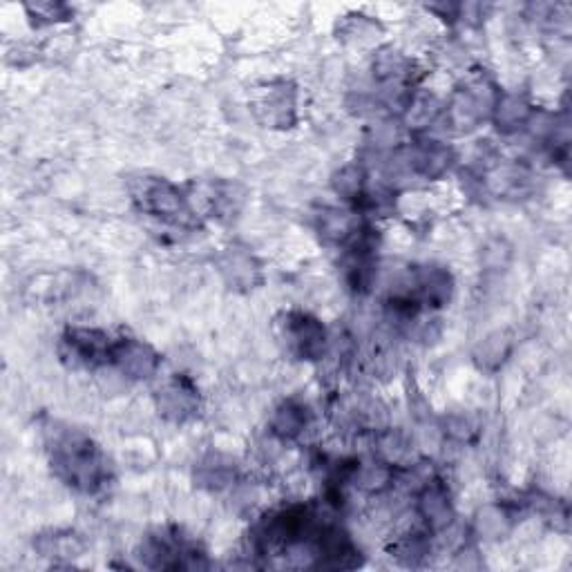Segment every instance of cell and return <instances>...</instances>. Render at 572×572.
<instances>
[{
	"mask_svg": "<svg viewBox=\"0 0 572 572\" xmlns=\"http://www.w3.org/2000/svg\"><path fill=\"white\" fill-rule=\"evenodd\" d=\"M110 365L117 367L123 376L143 380L159 369V354L137 338H119L114 340Z\"/></svg>",
	"mask_w": 572,
	"mask_h": 572,
	"instance_id": "cell-8",
	"label": "cell"
},
{
	"mask_svg": "<svg viewBox=\"0 0 572 572\" xmlns=\"http://www.w3.org/2000/svg\"><path fill=\"white\" fill-rule=\"evenodd\" d=\"M360 219L356 213L340 211V208H324L318 215V231L322 240L331 244H349L360 233Z\"/></svg>",
	"mask_w": 572,
	"mask_h": 572,
	"instance_id": "cell-11",
	"label": "cell"
},
{
	"mask_svg": "<svg viewBox=\"0 0 572 572\" xmlns=\"http://www.w3.org/2000/svg\"><path fill=\"white\" fill-rule=\"evenodd\" d=\"M418 512L425 519L429 530H445L454 519V510L450 497H447V490L441 483H427L425 490L421 492V499H418Z\"/></svg>",
	"mask_w": 572,
	"mask_h": 572,
	"instance_id": "cell-10",
	"label": "cell"
},
{
	"mask_svg": "<svg viewBox=\"0 0 572 572\" xmlns=\"http://www.w3.org/2000/svg\"><path fill=\"white\" fill-rule=\"evenodd\" d=\"M219 266H222L228 284L237 286V289H253L260 280V266L255 264L253 255L242 249H228L219 260Z\"/></svg>",
	"mask_w": 572,
	"mask_h": 572,
	"instance_id": "cell-12",
	"label": "cell"
},
{
	"mask_svg": "<svg viewBox=\"0 0 572 572\" xmlns=\"http://www.w3.org/2000/svg\"><path fill=\"white\" fill-rule=\"evenodd\" d=\"M429 541L423 535H407L392 546V557H396L400 564L405 566H418L429 555Z\"/></svg>",
	"mask_w": 572,
	"mask_h": 572,
	"instance_id": "cell-19",
	"label": "cell"
},
{
	"mask_svg": "<svg viewBox=\"0 0 572 572\" xmlns=\"http://www.w3.org/2000/svg\"><path fill=\"white\" fill-rule=\"evenodd\" d=\"M36 550L43 557H79L83 552V543L70 532H52V535H41L36 539Z\"/></svg>",
	"mask_w": 572,
	"mask_h": 572,
	"instance_id": "cell-16",
	"label": "cell"
},
{
	"mask_svg": "<svg viewBox=\"0 0 572 572\" xmlns=\"http://www.w3.org/2000/svg\"><path fill=\"white\" fill-rule=\"evenodd\" d=\"M114 340L101 329L72 327L61 336L59 354L74 369H97L110 365Z\"/></svg>",
	"mask_w": 572,
	"mask_h": 572,
	"instance_id": "cell-4",
	"label": "cell"
},
{
	"mask_svg": "<svg viewBox=\"0 0 572 572\" xmlns=\"http://www.w3.org/2000/svg\"><path fill=\"white\" fill-rule=\"evenodd\" d=\"M233 476H235L233 463L224 461L219 454H213V456H208L202 465H199L197 481H199V485H208V488L219 490L222 485L231 483Z\"/></svg>",
	"mask_w": 572,
	"mask_h": 572,
	"instance_id": "cell-18",
	"label": "cell"
},
{
	"mask_svg": "<svg viewBox=\"0 0 572 572\" xmlns=\"http://www.w3.org/2000/svg\"><path fill=\"white\" fill-rule=\"evenodd\" d=\"M159 414L173 423H186L199 412V392L186 376L168 378L157 392Z\"/></svg>",
	"mask_w": 572,
	"mask_h": 572,
	"instance_id": "cell-7",
	"label": "cell"
},
{
	"mask_svg": "<svg viewBox=\"0 0 572 572\" xmlns=\"http://www.w3.org/2000/svg\"><path fill=\"white\" fill-rule=\"evenodd\" d=\"M45 438L52 470L65 485L76 492L94 494L108 483V461L90 436L79 429L52 423L45 427Z\"/></svg>",
	"mask_w": 572,
	"mask_h": 572,
	"instance_id": "cell-1",
	"label": "cell"
},
{
	"mask_svg": "<svg viewBox=\"0 0 572 572\" xmlns=\"http://www.w3.org/2000/svg\"><path fill=\"white\" fill-rule=\"evenodd\" d=\"M494 119H497V126L501 132H514L526 126L532 117L530 103L517 97V94H499L497 106H494Z\"/></svg>",
	"mask_w": 572,
	"mask_h": 572,
	"instance_id": "cell-14",
	"label": "cell"
},
{
	"mask_svg": "<svg viewBox=\"0 0 572 572\" xmlns=\"http://www.w3.org/2000/svg\"><path fill=\"white\" fill-rule=\"evenodd\" d=\"M27 12H30L34 18H38V25L41 23H56V21H65L70 14V9L59 3H38V5H27Z\"/></svg>",
	"mask_w": 572,
	"mask_h": 572,
	"instance_id": "cell-20",
	"label": "cell"
},
{
	"mask_svg": "<svg viewBox=\"0 0 572 572\" xmlns=\"http://www.w3.org/2000/svg\"><path fill=\"white\" fill-rule=\"evenodd\" d=\"M503 345H505V340L501 336L497 338H490L488 342H485V347H483V360L488 362V360H499L505 351H503ZM503 360V358H501Z\"/></svg>",
	"mask_w": 572,
	"mask_h": 572,
	"instance_id": "cell-21",
	"label": "cell"
},
{
	"mask_svg": "<svg viewBox=\"0 0 572 572\" xmlns=\"http://www.w3.org/2000/svg\"><path fill=\"white\" fill-rule=\"evenodd\" d=\"M130 195L141 213L164 219L168 224L186 228L199 226L195 208L190 204V197L181 193L175 184H170L166 179L159 177L135 179L130 186Z\"/></svg>",
	"mask_w": 572,
	"mask_h": 572,
	"instance_id": "cell-2",
	"label": "cell"
},
{
	"mask_svg": "<svg viewBox=\"0 0 572 572\" xmlns=\"http://www.w3.org/2000/svg\"><path fill=\"white\" fill-rule=\"evenodd\" d=\"M309 423V414H307V407L295 403V400H286L278 409H275L273 414V434H278L284 441H291V438H298L304 427Z\"/></svg>",
	"mask_w": 572,
	"mask_h": 572,
	"instance_id": "cell-15",
	"label": "cell"
},
{
	"mask_svg": "<svg viewBox=\"0 0 572 572\" xmlns=\"http://www.w3.org/2000/svg\"><path fill=\"white\" fill-rule=\"evenodd\" d=\"M405 161L416 175L436 179L450 168L452 150L443 146L441 141H418L409 148V155Z\"/></svg>",
	"mask_w": 572,
	"mask_h": 572,
	"instance_id": "cell-9",
	"label": "cell"
},
{
	"mask_svg": "<svg viewBox=\"0 0 572 572\" xmlns=\"http://www.w3.org/2000/svg\"><path fill=\"white\" fill-rule=\"evenodd\" d=\"M286 349L300 360H318L327 349V331L318 318L302 311L284 313L278 322Z\"/></svg>",
	"mask_w": 572,
	"mask_h": 572,
	"instance_id": "cell-5",
	"label": "cell"
},
{
	"mask_svg": "<svg viewBox=\"0 0 572 572\" xmlns=\"http://www.w3.org/2000/svg\"><path fill=\"white\" fill-rule=\"evenodd\" d=\"M497 99L499 94L488 81L485 79L472 81L467 83L465 88H459L454 92V99L450 103V108H447V117H450L452 126H456L459 130L476 128L488 114L494 112Z\"/></svg>",
	"mask_w": 572,
	"mask_h": 572,
	"instance_id": "cell-6",
	"label": "cell"
},
{
	"mask_svg": "<svg viewBox=\"0 0 572 572\" xmlns=\"http://www.w3.org/2000/svg\"><path fill=\"white\" fill-rule=\"evenodd\" d=\"M333 188L340 197H345L347 202H362L367 199L365 190V173L360 166H345L340 173L333 177Z\"/></svg>",
	"mask_w": 572,
	"mask_h": 572,
	"instance_id": "cell-17",
	"label": "cell"
},
{
	"mask_svg": "<svg viewBox=\"0 0 572 572\" xmlns=\"http://www.w3.org/2000/svg\"><path fill=\"white\" fill-rule=\"evenodd\" d=\"M257 110L264 114L266 123L289 128V123H293V110H295L293 90L286 83L271 85L269 92H266L262 101L257 103Z\"/></svg>",
	"mask_w": 572,
	"mask_h": 572,
	"instance_id": "cell-13",
	"label": "cell"
},
{
	"mask_svg": "<svg viewBox=\"0 0 572 572\" xmlns=\"http://www.w3.org/2000/svg\"><path fill=\"white\" fill-rule=\"evenodd\" d=\"M139 557L148 568L202 570L208 568L206 555L177 530H159L143 539Z\"/></svg>",
	"mask_w": 572,
	"mask_h": 572,
	"instance_id": "cell-3",
	"label": "cell"
}]
</instances>
